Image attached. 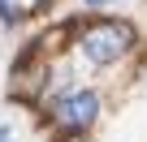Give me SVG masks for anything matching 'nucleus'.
<instances>
[{
    "mask_svg": "<svg viewBox=\"0 0 147 142\" xmlns=\"http://www.w3.org/2000/svg\"><path fill=\"white\" fill-rule=\"evenodd\" d=\"M78 43H82V56L91 65H113L134 47V26L130 22H95L82 30Z\"/></svg>",
    "mask_w": 147,
    "mask_h": 142,
    "instance_id": "f257e3e1",
    "label": "nucleus"
},
{
    "mask_svg": "<svg viewBox=\"0 0 147 142\" xmlns=\"http://www.w3.org/2000/svg\"><path fill=\"white\" fill-rule=\"evenodd\" d=\"M100 116V99H95V91H74V95H65L61 103H56V112H52V121L61 125V129H87L91 121Z\"/></svg>",
    "mask_w": 147,
    "mask_h": 142,
    "instance_id": "f03ea898",
    "label": "nucleus"
},
{
    "mask_svg": "<svg viewBox=\"0 0 147 142\" xmlns=\"http://www.w3.org/2000/svg\"><path fill=\"white\" fill-rule=\"evenodd\" d=\"M0 142H9V129H0Z\"/></svg>",
    "mask_w": 147,
    "mask_h": 142,
    "instance_id": "7ed1b4c3",
    "label": "nucleus"
},
{
    "mask_svg": "<svg viewBox=\"0 0 147 142\" xmlns=\"http://www.w3.org/2000/svg\"><path fill=\"white\" fill-rule=\"evenodd\" d=\"M87 5H91V9H95V5H104V0H87Z\"/></svg>",
    "mask_w": 147,
    "mask_h": 142,
    "instance_id": "20e7f679",
    "label": "nucleus"
},
{
    "mask_svg": "<svg viewBox=\"0 0 147 142\" xmlns=\"http://www.w3.org/2000/svg\"><path fill=\"white\" fill-rule=\"evenodd\" d=\"M143 82H147V69H143Z\"/></svg>",
    "mask_w": 147,
    "mask_h": 142,
    "instance_id": "39448f33",
    "label": "nucleus"
}]
</instances>
